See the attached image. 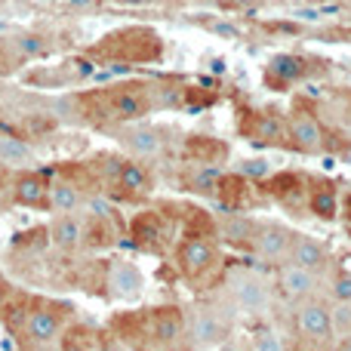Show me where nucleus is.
Listing matches in <instances>:
<instances>
[{"instance_id": "a211bd4d", "label": "nucleus", "mask_w": 351, "mask_h": 351, "mask_svg": "<svg viewBox=\"0 0 351 351\" xmlns=\"http://www.w3.org/2000/svg\"><path fill=\"white\" fill-rule=\"evenodd\" d=\"M305 74V62L293 53H284V56H274L271 65H268V77H278L280 84H293Z\"/></svg>"}, {"instance_id": "0eeeda50", "label": "nucleus", "mask_w": 351, "mask_h": 351, "mask_svg": "<svg viewBox=\"0 0 351 351\" xmlns=\"http://www.w3.org/2000/svg\"><path fill=\"white\" fill-rule=\"evenodd\" d=\"M278 287H280V293L290 299H308L317 287V274L311 271V268L287 262V265L278 271Z\"/></svg>"}, {"instance_id": "c756f323", "label": "nucleus", "mask_w": 351, "mask_h": 351, "mask_svg": "<svg viewBox=\"0 0 351 351\" xmlns=\"http://www.w3.org/2000/svg\"><path fill=\"white\" fill-rule=\"evenodd\" d=\"M121 170H123V160L121 158H105L102 160V173H105V179H108V182H117Z\"/></svg>"}, {"instance_id": "72a5a7b5", "label": "nucleus", "mask_w": 351, "mask_h": 351, "mask_svg": "<svg viewBox=\"0 0 351 351\" xmlns=\"http://www.w3.org/2000/svg\"><path fill=\"white\" fill-rule=\"evenodd\" d=\"M6 302H10V290H6V287L0 284V311L6 308Z\"/></svg>"}, {"instance_id": "1a4fd4ad", "label": "nucleus", "mask_w": 351, "mask_h": 351, "mask_svg": "<svg viewBox=\"0 0 351 351\" xmlns=\"http://www.w3.org/2000/svg\"><path fill=\"white\" fill-rule=\"evenodd\" d=\"M47 179L40 173H19L12 182V197L22 206H47Z\"/></svg>"}, {"instance_id": "c85d7f7f", "label": "nucleus", "mask_w": 351, "mask_h": 351, "mask_svg": "<svg viewBox=\"0 0 351 351\" xmlns=\"http://www.w3.org/2000/svg\"><path fill=\"white\" fill-rule=\"evenodd\" d=\"M241 170H243V176H250V179H268L271 167H268L265 160H247V164H243Z\"/></svg>"}, {"instance_id": "f3484780", "label": "nucleus", "mask_w": 351, "mask_h": 351, "mask_svg": "<svg viewBox=\"0 0 351 351\" xmlns=\"http://www.w3.org/2000/svg\"><path fill=\"white\" fill-rule=\"evenodd\" d=\"M117 188L127 191V194H145L148 188H152L145 167L136 164V160H123V170H121V176H117Z\"/></svg>"}, {"instance_id": "c9c22d12", "label": "nucleus", "mask_w": 351, "mask_h": 351, "mask_svg": "<svg viewBox=\"0 0 351 351\" xmlns=\"http://www.w3.org/2000/svg\"><path fill=\"white\" fill-rule=\"evenodd\" d=\"M121 3H136V6H142V3H148V0H121Z\"/></svg>"}, {"instance_id": "5701e85b", "label": "nucleus", "mask_w": 351, "mask_h": 351, "mask_svg": "<svg viewBox=\"0 0 351 351\" xmlns=\"http://www.w3.org/2000/svg\"><path fill=\"white\" fill-rule=\"evenodd\" d=\"M219 179H222V170H219V167H200V170L191 173L188 185H191V191L213 194V191H216V182H219Z\"/></svg>"}, {"instance_id": "7ed1b4c3", "label": "nucleus", "mask_w": 351, "mask_h": 351, "mask_svg": "<svg viewBox=\"0 0 351 351\" xmlns=\"http://www.w3.org/2000/svg\"><path fill=\"white\" fill-rule=\"evenodd\" d=\"M216 262H219L216 247H213L210 241H204V237H188V241L179 247V268L188 274V278L206 274Z\"/></svg>"}, {"instance_id": "393cba45", "label": "nucleus", "mask_w": 351, "mask_h": 351, "mask_svg": "<svg viewBox=\"0 0 351 351\" xmlns=\"http://www.w3.org/2000/svg\"><path fill=\"white\" fill-rule=\"evenodd\" d=\"M330 317H333V330H339L342 336L351 333V302H342L336 308H330Z\"/></svg>"}, {"instance_id": "412c9836", "label": "nucleus", "mask_w": 351, "mask_h": 351, "mask_svg": "<svg viewBox=\"0 0 351 351\" xmlns=\"http://www.w3.org/2000/svg\"><path fill=\"white\" fill-rule=\"evenodd\" d=\"M308 210L315 213L317 219H333L339 213V200H336L333 188H315L308 194Z\"/></svg>"}, {"instance_id": "f704fd0d", "label": "nucleus", "mask_w": 351, "mask_h": 351, "mask_svg": "<svg viewBox=\"0 0 351 351\" xmlns=\"http://www.w3.org/2000/svg\"><path fill=\"white\" fill-rule=\"evenodd\" d=\"M348 336V339H339V342H336V348H342V351H351V333H346Z\"/></svg>"}, {"instance_id": "cd10ccee", "label": "nucleus", "mask_w": 351, "mask_h": 351, "mask_svg": "<svg viewBox=\"0 0 351 351\" xmlns=\"http://www.w3.org/2000/svg\"><path fill=\"white\" fill-rule=\"evenodd\" d=\"M333 296L336 299H342V302H351V274H339V278L333 280Z\"/></svg>"}, {"instance_id": "9d476101", "label": "nucleus", "mask_w": 351, "mask_h": 351, "mask_svg": "<svg viewBox=\"0 0 351 351\" xmlns=\"http://www.w3.org/2000/svg\"><path fill=\"white\" fill-rule=\"evenodd\" d=\"M287 259H290L293 265H302V268H311V271H321V268L327 265V250H324L317 241H311V237L293 234V243H290Z\"/></svg>"}, {"instance_id": "bb28decb", "label": "nucleus", "mask_w": 351, "mask_h": 351, "mask_svg": "<svg viewBox=\"0 0 351 351\" xmlns=\"http://www.w3.org/2000/svg\"><path fill=\"white\" fill-rule=\"evenodd\" d=\"M90 210H93V216H96L99 222H114V206H111L108 200L93 197V200H90Z\"/></svg>"}, {"instance_id": "2eb2a0df", "label": "nucleus", "mask_w": 351, "mask_h": 351, "mask_svg": "<svg viewBox=\"0 0 351 351\" xmlns=\"http://www.w3.org/2000/svg\"><path fill=\"white\" fill-rule=\"evenodd\" d=\"M250 136L265 145H278V142H287V123L278 114H256L250 123Z\"/></svg>"}, {"instance_id": "2f4dec72", "label": "nucleus", "mask_w": 351, "mask_h": 351, "mask_svg": "<svg viewBox=\"0 0 351 351\" xmlns=\"http://www.w3.org/2000/svg\"><path fill=\"white\" fill-rule=\"evenodd\" d=\"M65 6H71V10H86V6H93L96 0H62Z\"/></svg>"}, {"instance_id": "4468645a", "label": "nucleus", "mask_w": 351, "mask_h": 351, "mask_svg": "<svg viewBox=\"0 0 351 351\" xmlns=\"http://www.w3.org/2000/svg\"><path fill=\"white\" fill-rule=\"evenodd\" d=\"M53 243L56 247H62V250H77L80 243L86 241V228H84V222L80 219H74V216H62V219H56L53 222Z\"/></svg>"}, {"instance_id": "39448f33", "label": "nucleus", "mask_w": 351, "mask_h": 351, "mask_svg": "<svg viewBox=\"0 0 351 351\" xmlns=\"http://www.w3.org/2000/svg\"><path fill=\"white\" fill-rule=\"evenodd\" d=\"M290 243H293V231L284 228V225H256V237H253V247L262 259H284L290 253Z\"/></svg>"}, {"instance_id": "9b49d317", "label": "nucleus", "mask_w": 351, "mask_h": 351, "mask_svg": "<svg viewBox=\"0 0 351 351\" xmlns=\"http://www.w3.org/2000/svg\"><path fill=\"white\" fill-rule=\"evenodd\" d=\"M219 237H222L225 243H231V247H253L256 222L241 216V213H228V216H222V222H219Z\"/></svg>"}, {"instance_id": "ddd939ff", "label": "nucleus", "mask_w": 351, "mask_h": 351, "mask_svg": "<svg viewBox=\"0 0 351 351\" xmlns=\"http://www.w3.org/2000/svg\"><path fill=\"white\" fill-rule=\"evenodd\" d=\"M234 299L247 311H265L268 308V287L259 278H241L234 284Z\"/></svg>"}, {"instance_id": "7c9ffc66", "label": "nucleus", "mask_w": 351, "mask_h": 351, "mask_svg": "<svg viewBox=\"0 0 351 351\" xmlns=\"http://www.w3.org/2000/svg\"><path fill=\"white\" fill-rule=\"evenodd\" d=\"M256 346H259V348H271V351H278V348H284V342L274 339L271 330H262V333L256 336Z\"/></svg>"}, {"instance_id": "f257e3e1", "label": "nucleus", "mask_w": 351, "mask_h": 351, "mask_svg": "<svg viewBox=\"0 0 351 351\" xmlns=\"http://www.w3.org/2000/svg\"><path fill=\"white\" fill-rule=\"evenodd\" d=\"M293 321H296L299 336L317 342V346H327V342L333 339V317H330V308L324 302H317V299L299 305Z\"/></svg>"}, {"instance_id": "6ab92c4d", "label": "nucleus", "mask_w": 351, "mask_h": 351, "mask_svg": "<svg viewBox=\"0 0 351 351\" xmlns=\"http://www.w3.org/2000/svg\"><path fill=\"white\" fill-rule=\"evenodd\" d=\"M47 206L56 213H71L80 206V191L68 182H59V185H49L47 191Z\"/></svg>"}, {"instance_id": "b1692460", "label": "nucleus", "mask_w": 351, "mask_h": 351, "mask_svg": "<svg viewBox=\"0 0 351 351\" xmlns=\"http://www.w3.org/2000/svg\"><path fill=\"white\" fill-rule=\"evenodd\" d=\"M31 148L22 139L12 136H0V164H16V160H28Z\"/></svg>"}, {"instance_id": "e433bc0d", "label": "nucleus", "mask_w": 351, "mask_h": 351, "mask_svg": "<svg viewBox=\"0 0 351 351\" xmlns=\"http://www.w3.org/2000/svg\"><path fill=\"white\" fill-rule=\"evenodd\" d=\"M3 179H6V173H3V167H0V185H3Z\"/></svg>"}, {"instance_id": "f8f14e48", "label": "nucleus", "mask_w": 351, "mask_h": 351, "mask_svg": "<svg viewBox=\"0 0 351 351\" xmlns=\"http://www.w3.org/2000/svg\"><path fill=\"white\" fill-rule=\"evenodd\" d=\"M108 287L117 293V296H139L142 290V274L136 271V265H130V262L117 259L108 265Z\"/></svg>"}, {"instance_id": "423d86ee", "label": "nucleus", "mask_w": 351, "mask_h": 351, "mask_svg": "<svg viewBox=\"0 0 351 351\" xmlns=\"http://www.w3.org/2000/svg\"><path fill=\"white\" fill-rule=\"evenodd\" d=\"M152 336L158 346L164 348H176L185 339V317L176 308H158L152 315Z\"/></svg>"}, {"instance_id": "aec40b11", "label": "nucleus", "mask_w": 351, "mask_h": 351, "mask_svg": "<svg viewBox=\"0 0 351 351\" xmlns=\"http://www.w3.org/2000/svg\"><path fill=\"white\" fill-rule=\"evenodd\" d=\"M284 188H274V194L280 197V204L290 206V210H299L302 204H308V188H302V182L296 179V176H284V179H278Z\"/></svg>"}, {"instance_id": "dca6fc26", "label": "nucleus", "mask_w": 351, "mask_h": 351, "mask_svg": "<svg viewBox=\"0 0 351 351\" xmlns=\"http://www.w3.org/2000/svg\"><path fill=\"white\" fill-rule=\"evenodd\" d=\"M111 111H114L121 121H136L148 111V99L145 93H136V90H121L111 96Z\"/></svg>"}, {"instance_id": "20e7f679", "label": "nucleus", "mask_w": 351, "mask_h": 351, "mask_svg": "<svg viewBox=\"0 0 351 351\" xmlns=\"http://www.w3.org/2000/svg\"><path fill=\"white\" fill-rule=\"evenodd\" d=\"M185 336H188V346L194 348H210L222 339V324H219L216 311H206V308H194L188 315V327H185Z\"/></svg>"}, {"instance_id": "a878e982", "label": "nucleus", "mask_w": 351, "mask_h": 351, "mask_svg": "<svg viewBox=\"0 0 351 351\" xmlns=\"http://www.w3.org/2000/svg\"><path fill=\"white\" fill-rule=\"evenodd\" d=\"M154 99H158L160 108H173V105H182V102H185V90H179V86H160Z\"/></svg>"}, {"instance_id": "4be33fe9", "label": "nucleus", "mask_w": 351, "mask_h": 351, "mask_svg": "<svg viewBox=\"0 0 351 351\" xmlns=\"http://www.w3.org/2000/svg\"><path fill=\"white\" fill-rule=\"evenodd\" d=\"M127 145L136 154H158L164 148V142H160V136L154 130H133V133H127Z\"/></svg>"}, {"instance_id": "473e14b6", "label": "nucleus", "mask_w": 351, "mask_h": 351, "mask_svg": "<svg viewBox=\"0 0 351 351\" xmlns=\"http://www.w3.org/2000/svg\"><path fill=\"white\" fill-rule=\"evenodd\" d=\"M22 49H28V53H37V49H40V43H34V37H25Z\"/></svg>"}, {"instance_id": "f03ea898", "label": "nucleus", "mask_w": 351, "mask_h": 351, "mask_svg": "<svg viewBox=\"0 0 351 351\" xmlns=\"http://www.w3.org/2000/svg\"><path fill=\"white\" fill-rule=\"evenodd\" d=\"M287 139L305 154H317L324 148V127L308 111H293L287 121Z\"/></svg>"}, {"instance_id": "6e6552de", "label": "nucleus", "mask_w": 351, "mask_h": 351, "mask_svg": "<svg viewBox=\"0 0 351 351\" xmlns=\"http://www.w3.org/2000/svg\"><path fill=\"white\" fill-rule=\"evenodd\" d=\"M25 333L31 336L34 346H53L62 333V321L56 311L34 308V311H28V317H25Z\"/></svg>"}]
</instances>
